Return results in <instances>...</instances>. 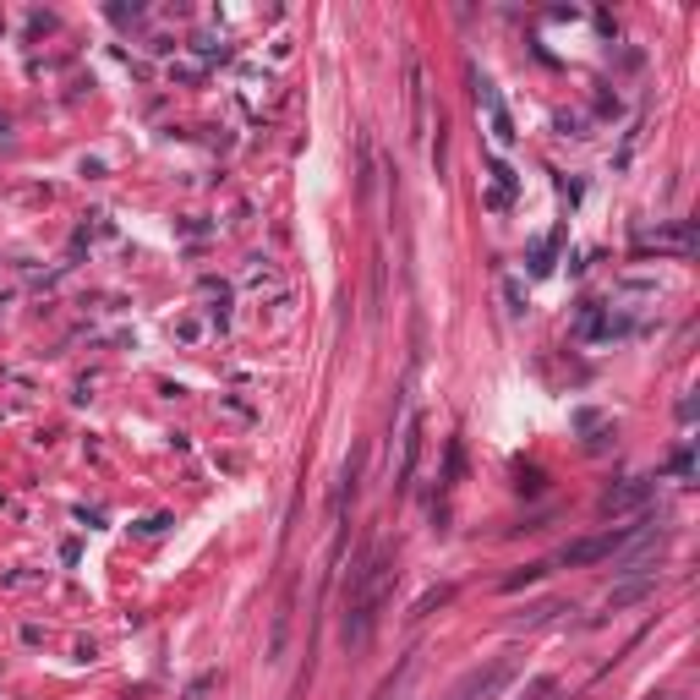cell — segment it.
<instances>
[{
  "instance_id": "cell-1",
  "label": "cell",
  "mask_w": 700,
  "mask_h": 700,
  "mask_svg": "<svg viewBox=\"0 0 700 700\" xmlns=\"http://www.w3.org/2000/svg\"><path fill=\"white\" fill-rule=\"evenodd\" d=\"M394 558L389 553H378V558H367V564L350 575V602H345V624H340V640L350 651H361L372 640V629H378V613H383V602H389V591H394Z\"/></svg>"
},
{
  "instance_id": "cell-2",
  "label": "cell",
  "mask_w": 700,
  "mask_h": 700,
  "mask_svg": "<svg viewBox=\"0 0 700 700\" xmlns=\"http://www.w3.org/2000/svg\"><path fill=\"white\" fill-rule=\"evenodd\" d=\"M635 536H640V525H613V531H602V536H586V542H569L564 553H558V564H569V569L602 564V558L624 553V547L635 542Z\"/></svg>"
},
{
  "instance_id": "cell-3",
  "label": "cell",
  "mask_w": 700,
  "mask_h": 700,
  "mask_svg": "<svg viewBox=\"0 0 700 700\" xmlns=\"http://www.w3.org/2000/svg\"><path fill=\"white\" fill-rule=\"evenodd\" d=\"M509 679H515V662H509V657H493V662H482V668L460 673V684L449 690V700H498Z\"/></svg>"
},
{
  "instance_id": "cell-4",
  "label": "cell",
  "mask_w": 700,
  "mask_h": 700,
  "mask_svg": "<svg viewBox=\"0 0 700 700\" xmlns=\"http://www.w3.org/2000/svg\"><path fill=\"white\" fill-rule=\"evenodd\" d=\"M651 498V482L646 476H629V482H618V487H608V493H602V515H629V509H640Z\"/></svg>"
},
{
  "instance_id": "cell-5",
  "label": "cell",
  "mask_w": 700,
  "mask_h": 700,
  "mask_svg": "<svg viewBox=\"0 0 700 700\" xmlns=\"http://www.w3.org/2000/svg\"><path fill=\"white\" fill-rule=\"evenodd\" d=\"M476 104H482V110H487V121H493V143L498 148H509V143H515V121H509V110H504V99H498V88L493 83H476Z\"/></svg>"
},
{
  "instance_id": "cell-6",
  "label": "cell",
  "mask_w": 700,
  "mask_h": 700,
  "mask_svg": "<svg viewBox=\"0 0 700 700\" xmlns=\"http://www.w3.org/2000/svg\"><path fill=\"white\" fill-rule=\"evenodd\" d=\"M640 247H657V252H679V258H690V252H695V225L684 219V225H673V230H657V236H640Z\"/></svg>"
},
{
  "instance_id": "cell-7",
  "label": "cell",
  "mask_w": 700,
  "mask_h": 700,
  "mask_svg": "<svg viewBox=\"0 0 700 700\" xmlns=\"http://www.w3.org/2000/svg\"><path fill=\"white\" fill-rule=\"evenodd\" d=\"M416 460H422V422L405 427V460H400V482H394V487H405L416 476Z\"/></svg>"
},
{
  "instance_id": "cell-8",
  "label": "cell",
  "mask_w": 700,
  "mask_h": 700,
  "mask_svg": "<svg viewBox=\"0 0 700 700\" xmlns=\"http://www.w3.org/2000/svg\"><path fill=\"white\" fill-rule=\"evenodd\" d=\"M449 597H454V586H438V591H427V597L416 602V613H411V618H427L433 608H443V602H449Z\"/></svg>"
},
{
  "instance_id": "cell-9",
  "label": "cell",
  "mask_w": 700,
  "mask_h": 700,
  "mask_svg": "<svg viewBox=\"0 0 700 700\" xmlns=\"http://www.w3.org/2000/svg\"><path fill=\"white\" fill-rule=\"evenodd\" d=\"M542 575H547V564H525L520 575H509V580H504V591H520V586H531V580H542Z\"/></svg>"
},
{
  "instance_id": "cell-10",
  "label": "cell",
  "mask_w": 700,
  "mask_h": 700,
  "mask_svg": "<svg viewBox=\"0 0 700 700\" xmlns=\"http://www.w3.org/2000/svg\"><path fill=\"white\" fill-rule=\"evenodd\" d=\"M646 591H651V586H624V591H613V597H608V608H624V602H640Z\"/></svg>"
},
{
  "instance_id": "cell-11",
  "label": "cell",
  "mask_w": 700,
  "mask_h": 700,
  "mask_svg": "<svg viewBox=\"0 0 700 700\" xmlns=\"http://www.w3.org/2000/svg\"><path fill=\"white\" fill-rule=\"evenodd\" d=\"M558 695V679H536L531 690H525V700H553Z\"/></svg>"
},
{
  "instance_id": "cell-12",
  "label": "cell",
  "mask_w": 700,
  "mask_h": 700,
  "mask_svg": "<svg viewBox=\"0 0 700 700\" xmlns=\"http://www.w3.org/2000/svg\"><path fill=\"white\" fill-rule=\"evenodd\" d=\"M695 471V460H690V449H679L673 454V476H690Z\"/></svg>"
},
{
  "instance_id": "cell-13",
  "label": "cell",
  "mask_w": 700,
  "mask_h": 700,
  "mask_svg": "<svg viewBox=\"0 0 700 700\" xmlns=\"http://www.w3.org/2000/svg\"><path fill=\"white\" fill-rule=\"evenodd\" d=\"M640 700H662V695H640Z\"/></svg>"
}]
</instances>
